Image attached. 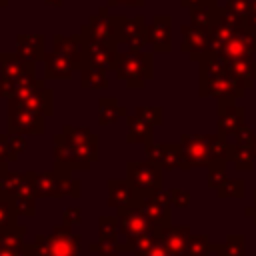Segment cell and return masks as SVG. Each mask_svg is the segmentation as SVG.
Instances as JSON below:
<instances>
[{
	"instance_id": "2e32d148",
	"label": "cell",
	"mask_w": 256,
	"mask_h": 256,
	"mask_svg": "<svg viewBox=\"0 0 256 256\" xmlns=\"http://www.w3.org/2000/svg\"><path fill=\"white\" fill-rule=\"evenodd\" d=\"M144 216L150 220V224L158 230L172 226V210H170V198H168V190H162L154 196L144 198V202L138 206Z\"/></svg>"
},
{
	"instance_id": "ab89813d",
	"label": "cell",
	"mask_w": 256,
	"mask_h": 256,
	"mask_svg": "<svg viewBox=\"0 0 256 256\" xmlns=\"http://www.w3.org/2000/svg\"><path fill=\"white\" fill-rule=\"evenodd\" d=\"M168 198H170V206H176V208H186L190 204V192L182 188H170Z\"/></svg>"
},
{
	"instance_id": "d4e9b609",
	"label": "cell",
	"mask_w": 256,
	"mask_h": 256,
	"mask_svg": "<svg viewBox=\"0 0 256 256\" xmlns=\"http://www.w3.org/2000/svg\"><path fill=\"white\" fill-rule=\"evenodd\" d=\"M126 128H128V132H126L128 144H144V148L154 144V126H150L136 114L126 116Z\"/></svg>"
},
{
	"instance_id": "9c48e42d",
	"label": "cell",
	"mask_w": 256,
	"mask_h": 256,
	"mask_svg": "<svg viewBox=\"0 0 256 256\" xmlns=\"http://www.w3.org/2000/svg\"><path fill=\"white\" fill-rule=\"evenodd\" d=\"M120 14H110L108 6H102L88 18V22L80 28V34L90 42V40H100V42H116L118 44V32H120Z\"/></svg>"
},
{
	"instance_id": "7a4b0ae2",
	"label": "cell",
	"mask_w": 256,
	"mask_h": 256,
	"mask_svg": "<svg viewBox=\"0 0 256 256\" xmlns=\"http://www.w3.org/2000/svg\"><path fill=\"white\" fill-rule=\"evenodd\" d=\"M178 144L184 154L186 170L196 166H204L208 170H226L230 146L218 134H182Z\"/></svg>"
},
{
	"instance_id": "ee69618b",
	"label": "cell",
	"mask_w": 256,
	"mask_h": 256,
	"mask_svg": "<svg viewBox=\"0 0 256 256\" xmlns=\"http://www.w3.org/2000/svg\"><path fill=\"white\" fill-rule=\"evenodd\" d=\"M146 0H106V6L114 8V6H130V8H140L144 6Z\"/></svg>"
},
{
	"instance_id": "ffe728a7",
	"label": "cell",
	"mask_w": 256,
	"mask_h": 256,
	"mask_svg": "<svg viewBox=\"0 0 256 256\" xmlns=\"http://www.w3.org/2000/svg\"><path fill=\"white\" fill-rule=\"evenodd\" d=\"M0 72L2 80L16 82L24 76H36V62L24 60L16 52H0Z\"/></svg>"
},
{
	"instance_id": "30bf717a",
	"label": "cell",
	"mask_w": 256,
	"mask_h": 256,
	"mask_svg": "<svg viewBox=\"0 0 256 256\" xmlns=\"http://www.w3.org/2000/svg\"><path fill=\"white\" fill-rule=\"evenodd\" d=\"M62 134L72 144V148L76 150L78 158L82 160V164L88 170H90L92 162L100 160V138L90 128H86V126L80 128V126H74V124H64Z\"/></svg>"
},
{
	"instance_id": "7402d4cb",
	"label": "cell",
	"mask_w": 256,
	"mask_h": 256,
	"mask_svg": "<svg viewBox=\"0 0 256 256\" xmlns=\"http://www.w3.org/2000/svg\"><path fill=\"white\" fill-rule=\"evenodd\" d=\"M52 156H54V162H56V164H62V166L70 168L72 172H74V170H82V172L88 170V168L82 164V160L78 158V154H76V150L72 148V144L64 138L62 132L52 138Z\"/></svg>"
},
{
	"instance_id": "7bdbcfd3",
	"label": "cell",
	"mask_w": 256,
	"mask_h": 256,
	"mask_svg": "<svg viewBox=\"0 0 256 256\" xmlns=\"http://www.w3.org/2000/svg\"><path fill=\"white\" fill-rule=\"evenodd\" d=\"M224 178H226L224 170H208V188L216 190V188L222 184Z\"/></svg>"
},
{
	"instance_id": "f907efd6",
	"label": "cell",
	"mask_w": 256,
	"mask_h": 256,
	"mask_svg": "<svg viewBox=\"0 0 256 256\" xmlns=\"http://www.w3.org/2000/svg\"><path fill=\"white\" fill-rule=\"evenodd\" d=\"M0 84H2V72H0ZM0 98H2V94H0Z\"/></svg>"
},
{
	"instance_id": "836d02e7",
	"label": "cell",
	"mask_w": 256,
	"mask_h": 256,
	"mask_svg": "<svg viewBox=\"0 0 256 256\" xmlns=\"http://www.w3.org/2000/svg\"><path fill=\"white\" fill-rule=\"evenodd\" d=\"M24 182V172H8L2 180H0V196L2 198H14L20 190Z\"/></svg>"
},
{
	"instance_id": "3957f363",
	"label": "cell",
	"mask_w": 256,
	"mask_h": 256,
	"mask_svg": "<svg viewBox=\"0 0 256 256\" xmlns=\"http://www.w3.org/2000/svg\"><path fill=\"white\" fill-rule=\"evenodd\" d=\"M116 78L130 90H140L154 78V56L144 50H124L118 56Z\"/></svg>"
},
{
	"instance_id": "bcb514c9",
	"label": "cell",
	"mask_w": 256,
	"mask_h": 256,
	"mask_svg": "<svg viewBox=\"0 0 256 256\" xmlns=\"http://www.w3.org/2000/svg\"><path fill=\"white\" fill-rule=\"evenodd\" d=\"M202 2H206V0H180V4H182V6H186V8H192V6L202 4Z\"/></svg>"
},
{
	"instance_id": "60d3db41",
	"label": "cell",
	"mask_w": 256,
	"mask_h": 256,
	"mask_svg": "<svg viewBox=\"0 0 256 256\" xmlns=\"http://www.w3.org/2000/svg\"><path fill=\"white\" fill-rule=\"evenodd\" d=\"M80 222H82V208L70 206V208H66V210L62 212V224H64V226L74 228V226H78Z\"/></svg>"
},
{
	"instance_id": "f1b7e54d",
	"label": "cell",
	"mask_w": 256,
	"mask_h": 256,
	"mask_svg": "<svg viewBox=\"0 0 256 256\" xmlns=\"http://www.w3.org/2000/svg\"><path fill=\"white\" fill-rule=\"evenodd\" d=\"M20 102V100H18ZM24 106H28L30 110H34L36 114L44 116V118H52L54 116V92L52 88H44L36 94H32L28 100L22 102Z\"/></svg>"
},
{
	"instance_id": "b9f144b4",
	"label": "cell",
	"mask_w": 256,
	"mask_h": 256,
	"mask_svg": "<svg viewBox=\"0 0 256 256\" xmlns=\"http://www.w3.org/2000/svg\"><path fill=\"white\" fill-rule=\"evenodd\" d=\"M8 156H6V144H4V134H0V180L10 172L8 168Z\"/></svg>"
},
{
	"instance_id": "d6986e66",
	"label": "cell",
	"mask_w": 256,
	"mask_h": 256,
	"mask_svg": "<svg viewBox=\"0 0 256 256\" xmlns=\"http://www.w3.org/2000/svg\"><path fill=\"white\" fill-rule=\"evenodd\" d=\"M172 16L170 14H156L148 24V38L152 50L156 54H168L172 50Z\"/></svg>"
},
{
	"instance_id": "52a82bcc",
	"label": "cell",
	"mask_w": 256,
	"mask_h": 256,
	"mask_svg": "<svg viewBox=\"0 0 256 256\" xmlns=\"http://www.w3.org/2000/svg\"><path fill=\"white\" fill-rule=\"evenodd\" d=\"M126 180L138 188L146 198L162 192L164 188V170L150 160H130L126 162Z\"/></svg>"
},
{
	"instance_id": "83f0119b",
	"label": "cell",
	"mask_w": 256,
	"mask_h": 256,
	"mask_svg": "<svg viewBox=\"0 0 256 256\" xmlns=\"http://www.w3.org/2000/svg\"><path fill=\"white\" fill-rule=\"evenodd\" d=\"M134 256H174L158 234L142 236L134 244Z\"/></svg>"
},
{
	"instance_id": "4fadbf2b",
	"label": "cell",
	"mask_w": 256,
	"mask_h": 256,
	"mask_svg": "<svg viewBox=\"0 0 256 256\" xmlns=\"http://www.w3.org/2000/svg\"><path fill=\"white\" fill-rule=\"evenodd\" d=\"M118 44H126L128 50H144V46L150 44L148 38V24L146 16H122L120 32H118Z\"/></svg>"
},
{
	"instance_id": "f35d334b",
	"label": "cell",
	"mask_w": 256,
	"mask_h": 256,
	"mask_svg": "<svg viewBox=\"0 0 256 256\" xmlns=\"http://www.w3.org/2000/svg\"><path fill=\"white\" fill-rule=\"evenodd\" d=\"M90 252L96 256H120L118 240H96L90 246Z\"/></svg>"
},
{
	"instance_id": "681fc988",
	"label": "cell",
	"mask_w": 256,
	"mask_h": 256,
	"mask_svg": "<svg viewBox=\"0 0 256 256\" xmlns=\"http://www.w3.org/2000/svg\"><path fill=\"white\" fill-rule=\"evenodd\" d=\"M8 6V0H0V8H6Z\"/></svg>"
},
{
	"instance_id": "1f68e13d",
	"label": "cell",
	"mask_w": 256,
	"mask_h": 256,
	"mask_svg": "<svg viewBox=\"0 0 256 256\" xmlns=\"http://www.w3.org/2000/svg\"><path fill=\"white\" fill-rule=\"evenodd\" d=\"M80 86H82L84 90H104V88H108L106 72L94 70V68L82 70V72H80Z\"/></svg>"
},
{
	"instance_id": "cb8c5ba5",
	"label": "cell",
	"mask_w": 256,
	"mask_h": 256,
	"mask_svg": "<svg viewBox=\"0 0 256 256\" xmlns=\"http://www.w3.org/2000/svg\"><path fill=\"white\" fill-rule=\"evenodd\" d=\"M156 234L162 238V242L168 246V250L174 256H184L186 254V246H188V240L192 236L190 226H168V228L158 230Z\"/></svg>"
},
{
	"instance_id": "f6af8a7d",
	"label": "cell",
	"mask_w": 256,
	"mask_h": 256,
	"mask_svg": "<svg viewBox=\"0 0 256 256\" xmlns=\"http://www.w3.org/2000/svg\"><path fill=\"white\" fill-rule=\"evenodd\" d=\"M252 198H254V202H252V206H250V208H246L244 212H246V216H250V218H252V222L256 224V190H254V194H252Z\"/></svg>"
},
{
	"instance_id": "ba28073f",
	"label": "cell",
	"mask_w": 256,
	"mask_h": 256,
	"mask_svg": "<svg viewBox=\"0 0 256 256\" xmlns=\"http://www.w3.org/2000/svg\"><path fill=\"white\" fill-rule=\"evenodd\" d=\"M8 134H20V136H34L44 134L46 130V118L18 102L16 98L8 100V120H6Z\"/></svg>"
},
{
	"instance_id": "277c9868",
	"label": "cell",
	"mask_w": 256,
	"mask_h": 256,
	"mask_svg": "<svg viewBox=\"0 0 256 256\" xmlns=\"http://www.w3.org/2000/svg\"><path fill=\"white\" fill-rule=\"evenodd\" d=\"M36 192L38 198H80L82 196V182L78 178H72V170L56 164L52 170L40 172L36 178Z\"/></svg>"
},
{
	"instance_id": "f546056e",
	"label": "cell",
	"mask_w": 256,
	"mask_h": 256,
	"mask_svg": "<svg viewBox=\"0 0 256 256\" xmlns=\"http://www.w3.org/2000/svg\"><path fill=\"white\" fill-rule=\"evenodd\" d=\"M246 240L242 234H230L222 244H216V256H244Z\"/></svg>"
},
{
	"instance_id": "6da1fadb",
	"label": "cell",
	"mask_w": 256,
	"mask_h": 256,
	"mask_svg": "<svg viewBox=\"0 0 256 256\" xmlns=\"http://www.w3.org/2000/svg\"><path fill=\"white\" fill-rule=\"evenodd\" d=\"M246 88V82L222 58L206 54L198 60V94L202 98L212 96L218 102H234L244 96Z\"/></svg>"
},
{
	"instance_id": "9a60e30c",
	"label": "cell",
	"mask_w": 256,
	"mask_h": 256,
	"mask_svg": "<svg viewBox=\"0 0 256 256\" xmlns=\"http://www.w3.org/2000/svg\"><path fill=\"white\" fill-rule=\"evenodd\" d=\"M244 108L234 102H218V136L230 144L244 128Z\"/></svg>"
},
{
	"instance_id": "c3c4849f",
	"label": "cell",
	"mask_w": 256,
	"mask_h": 256,
	"mask_svg": "<svg viewBox=\"0 0 256 256\" xmlns=\"http://www.w3.org/2000/svg\"><path fill=\"white\" fill-rule=\"evenodd\" d=\"M44 4L54 6V8H60V6H62V0H44Z\"/></svg>"
},
{
	"instance_id": "44dd1931",
	"label": "cell",
	"mask_w": 256,
	"mask_h": 256,
	"mask_svg": "<svg viewBox=\"0 0 256 256\" xmlns=\"http://www.w3.org/2000/svg\"><path fill=\"white\" fill-rule=\"evenodd\" d=\"M44 80H70L74 76V66L72 62L62 54V52H46L44 56Z\"/></svg>"
},
{
	"instance_id": "8d00e7d4",
	"label": "cell",
	"mask_w": 256,
	"mask_h": 256,
	"mask_svg": "<svg viewBox=\"0 0 256 256\" xmlns=\"http://www.w3.org/2000/svg\"><path fill=\"white\" fill-rule=\"evenodd\" d=\"M4 144H6V156L8 162H16L20 154L26 150V138L20 134H4Z\"/></svg>"
},
{
	"instance_id": "603a6c76",
	"label": "cell",
	"mask_w": 256,
	"mask_h": 256,
	"mask_svg": "<svg viewBox=\"0 0 256 256\" xmlns=\"http://www.w3.org/2000/svg\"><path fill=\"white\" fill-rule=\"evenodd\" d=\"M46 36L44 34H18L16 36V54L24 60L40 62L46 56Z\"/></svg>"
},
{
	"instance_id": "5bb4252c",
	"label": "cell",
	"mask_w": 256,
	"mask_h": 256,
	"mask_svg": "<svg viewBox=\"0 0 256 256\" xmlns=\"http://www.w3.org/2000/svg\"><path fill=\"white\" fill-rule=\"evenodd\" d=\"M180 32H182L180 50L188 54L190 60L198 62L202 56L210 54V28H202L196 24H184Z\"/></svg>"
},
{
	"instance_id": "e575fe53",
	"label": "cell",
	"mask_w": 256,
	"mask_h": 256,
	"mask_svg": "<svg viewBox=\"0 0 256 256\" xmlns=\"http://www.w3.org/2000/svg\"><path fill=\"white\" fill-rule=\"evenodd\" d=\"M120 226L118 216H100L98 218V240H118Z\"/></svg>"
},
{
	"instance_id": "d590c367",
	"label": "cell",
	"mask_w": 256,
	"mask_h": 256,
	"mask_svg": "<svg viewBox=\"0 0 256 256\" xmlns=\"http://www.w3.org/2000/svg\"><path fill=\"white\" fill-rule=\"evenodd\" d=\"M134 114L154 128L164 124V108L162 106H136Z\"/></svg>"
},
{
	"instance_id": "484cf974",
	"label": "cell",
	"mask_w": 256,
	"mask_h": 256,
	"mask_svg": "<svg viewBox=\"0 0 256 256\" xmlns=\"http://www.w3.org/2000/svg\"><path fill=\"white\" fill-rule=\"evenodd\" d=\"M96 110H98V124L100 126H110L118 118H126L128 116L126 108L118 104L116 96H100L98 102H96Z\"/></svg>"
},
{
	"instance_id": "e0dca14e",
	"label": "cell",
	"mask_w": 256,
	"mask_h": 256,
	"mask_svg": "<svg viewBox=\"0 0 256 256\" xmlns=\"http://www.w3.org/2000/svg\"><path fill=\"white\" fill-rule=\"evenodd\" d=\"M118 56H120V50L116 42H100V40L88 42V68L102 70V72H116Z\"/></svg>"
},
{
	"instance_id": "816d5d0a",
	"label": "cell",
	"mask_w": 256,
	"mask_h": 256,
	"mask_svg": "<svg viewBox=\"0 0 256 256\" xmlns=\"http://www.w3.org/2000/svg\"><path fill=\"white\" fill-rule=\"evenodd\" d=\"M0 232H2V230H0Z\"/></svg>"
},
{
	"instance_id": "4316f807",
	"label": "cell",
	"mask_w": 256,
	"mask_h": 256,
	"mask_svg": "<svg viewBox=\"0 0 256 256\" xmlns=\"http://www.w3.org/2000/svg\"><path fill=\"white\" fill-rule=\"evenodd\" d=\"M222 8L238 18H242L246 28L256 32V0H224Z\"/></svg>"
},
{
	"instance_id": "8992f818",
	"label": "cell",
	"mask_w": 256,
	"mask_h": 256,
	"mask_svg": "<svg viewBox=\"0 0 256 256\" xmlns=\"http://www.w3.org/2000/svg\"><path fill=\"white\" fill-rule=\"evenodd\" d=\"M120 236H118V250L134 254V244L148 234H156V228L150 224V220L144 216L140 208H122L116 210Z\"/></svg>"
},
{
	"instance_id": "7c38bea8",
	"label": "cell",
	"mask_w": 256,
	"mask_h": 256,
	"mask_svg": "<svg viewBox=\"0 0 256 256\" xmlns=\"http://www.w3.org/2000/svg\"><path fill=\"white\" fill-rule=\"evenodd\" d=\"M106 188H108L106 204L110 208H116V210L138 208L144 202V198H146L138 188H134L128 180H122V178H110L106 182Z\"/></svg>"
},
{
	"instance_id": "ac0fdd59",
	"label": "cell",
	"mask_w": 256,
	"mask_h": 256,
	"mask_svg": "<svg viewBox=\"0 0 256 256\" xmlns=\"http://www.w3.org/2000/svg\"><path fill=\"white\" fill-rule=\"evenodd\" d=\"M146 160L162 170H186L180 144H150L146 146Z\"/></svg>"
},
{
	"instance_id": "74e56055",
	"label": "cell",
	"mask_w": 256,
	"mask_h": 256,
	"mask_svg": "<svg viewBox=\"0 0 256 256\" xmlns=\"http://www.w3.org/2000/svg\"><path fill=\"white\" fill-rule=\"evenodd\" d=\"M244 180H230L224 178L222 184L216 188V194L220 198H242L244 196Z\"/></svg>"
},
{
	"instance_id": "8fae6325",
	"label": "cell",
	"mask_w": 256,
	"mask_h": 256,
	"mask_svg": "<svg viewBox=\"0 0 256 256\" xmlns=\"http://www.w3.org/2000/svg\"><path fill=\"white\" fill-rule=\"evenodd\" d=\"M52 50L62 52L74 66L76 72H82L88 68V42L86 38L78 32V34H70V36H62V34H54L52 36Z\"/></svg>"
},
{
	"instance_id": "d6a6232c",
	"label": "cell",
	"mask_w": 256,
	"mask_h": 256,
	"mask_svg": "<svg viewBox=\"0 0 256 256\" xmlns=\"http://www.w3.org/2000/svg\"><path fill=\"white\" fill-rule=\"evenodd\" d=\"M18 208L12 198L0 196V230H10L18 226Z\"/></svg>"
},
{
	"instance_id": "7dc6e473",
	"label": "cell",
	"mask_w": 256,
	"mask_h": 256,
	"mask_svg": "<svg viewBox=\"0 0 256 256\" xmlns=\"http://www.w3.org/2000/svg\"><path fill=\"white\" fill-rule=\"evenodd\" d=\"M24 248H26V256H40L36 250H34V244L30 242V244H24Z\"/></svg>"
},
{
	"instance_id": "5b68a950",
	"label": "cell",
	"mask_w": 256,
	"mask_h": 256,
	"mask_svg": "<svg viewBox=\"0 0 256 256\" xmlns=\"http://www.w3.org/2000/svg\"><path fill=\"white\" fill-rule=\"evenodd\" d=\"M32 244L40 256H80L82 236L70 226L56 224L50 234H36Z\"/></svg>"
},
{
	"instance_id": "4dcf8cb0",
	"label": "cell",
	"mask_w": 256,
	"mask_h": 256,
	"mask_svg": "<svg viewBox=\"0 0 256 256\" xmlns=\"http://www.w3.org/2000/svg\"><path fill=\"white\" fill-rule=\"evenodd\" d=\"M210 252H216V244L210 242L208 234H192L184 256H210Z\"/></svg>"
}]
</instances>
